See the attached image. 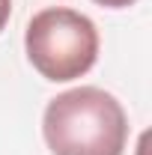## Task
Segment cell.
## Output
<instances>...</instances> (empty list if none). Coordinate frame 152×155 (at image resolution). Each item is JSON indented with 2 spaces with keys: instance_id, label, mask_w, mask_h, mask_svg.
Here are the masks:
<instances>
[{
  "instance_id": "obj_1",
  "label": "cell",
  "mask_w": 152,
  "mask_h": 155,
  "mask_svg": "<svg viewBox=\"0 0 152 155\" xmlns=\"http://www.w3.org/2000/svg\"><path fill=\"white\" fill-rule=\"evenodd\" d=\"M42 131L54 155H122L128 119L111 93L78 87L48 101Z\"/></svg>"
},
{
  "instance_id": "obj_4",
  "label": "cell",
  "mask_w": 152,
  "mask_h": 155,
  "mask_svg": "<svg viewBox=\"0 0 152 155\" xmlns=\"http://www.w3.org/2000/svg\"><path fill=\"white\" fill-rule=\"evenodd\" d=\"M98 6H107V9H125V6H131L134 0H95Z\"/></svg>"
},
{
  "instance_id": "obj_3",
  "label": "cell",
  "mask_w": 152,
  "mask_h": 155,
  "mask_svg": "<svg viewBox=\"0 0 152 155\" xmlns=\"http://www.w3.org/2000/svg\"><path fill=\"white\" fill-rule=\"evenodd\" d=\"M9 12H12V0H0V30L6 27V21H9Z\"/></svg>"
},
{
  "instance_id": "obj_2",
  "label": "cell",
  "mask_w": 152,
  "mask_h": 155,
  "mask_svg": "<svg viewBox=\"0 0 152 155\" xmlns=\"http://www.w3.org/2000/svg\"><path fill=\"white\" fill-rule=\"evenodd\" d=\"M27 57L48 81H75L87 75L98 57V30L75 9L51 6L36 12L24 36Z\"/></svg>"
}]
</instances>
